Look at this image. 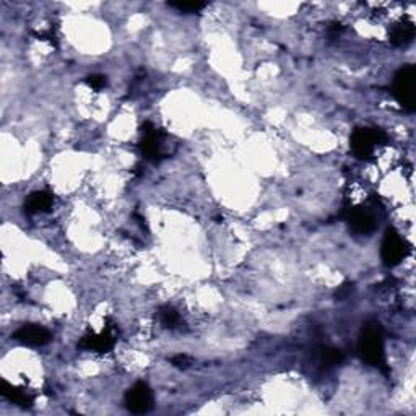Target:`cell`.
I'll use <instances>...</instances> for the list:
<instances>
[{
	"mask_svg": "<svg viewBox=\"0 0 416 416\" xmlns=\"http://www.w3.org/2000/svg\"><path fill=\"white\" fill-rule=\"evenodd\" d=\"M393 96L405 111L416 110V69L406 65L393 79Z\"/></svg>",
	"mask_w": 416,
	"mask_h": 416,
	"instance_id": "2",
	"label": "cell"
},
{
	"mask_svg": "<svg viewBox=\"0 0 416 416\" xmlns=\"http://www.w3.org/2000/svg\"><path fill=\"white\" fill-rule=\"evenodd\" d=\"M351 293H353V283H343L342 287H338L337 293H335V296H337L340 301H343V300H346V298L350 296Z\"/></svg>",
	"mask_w": 416,
	"mask_h": 416,
	"instance_id": "18",
	"label": "cell"
},
{
	"mask_svg": "<svg viewBox=\"0 0 416 416\" xmlns=\"http://www.w3.org/2000/svg\"><path fill=\"white\" fill-rule=\"evenodd\" d=\"M387 140L381 129H356L351 135V150L358 160H369L377 145Z\"/></svg>",
	"mask_w": 416,
	"mask_h": 416,
	"instance_id": "3",
	"label": "cell"
},
{
	"mask_svg": "<svg viewBox=\"0 0 416 416\" xmlns=\"http://www.w3.org/2000/svg\"><path fill=\"white\" fill-rule=\"evenodd\" d=\"M0 393H2L3 399H7L10 404L21 406V408H31V406H33V395H30L25 388L12 386V384H8L7 381L0 382Z\"/></svg>",
	"mask_w": 416,
	"mask_h": 416,
	"instance_id": "11",
	"label": "cell"
},
{
	"mask_svg": "<svg viewBox=\"0 0 416 416\" xmlns=\"http://www.w3.org/2000/svg\"><path fill=\"white\" fill-rule=\"evenodd\" d=\"M158 318H160V322L165 329H178L180 322H183L179 312L171 306L161 307L160 312H158Z\"/></svg>",
	"mask_w": 416,
	"mask_h": 416,
	"instance_id": "14",
	"label": "cell"
},
{
	"mask_svg": "<svg viewBox=\"0 0 416 416\" xmlns=\"http://www.w3.org/2000/svg\"><path fill=\"white\" fill-rule=\"evenodd\" d=\"M125 406L135 415L148 413L153 408V392L145 382H137L125 392Z\"/></svg>",
	"mask_w": 416,
	"mask_h": 416,
	"instance_id": "5",
	"label": "cell"
},
{
	"mask_svg": "<svg viewBox=\"0 0 416 416\" xmlns=\"http://www.w3.org/2000/svg\"><path fill=\"white\" fill-rule=\"evenodd\" d=\"M142 132H143V138H142V142H140V150H142V155L147 158L148 161L160 163L163 158H166L161 152L165 134H163L161 130H158L156 127H153L150 122L143 124Z\"/></svg>",
	"mask_w": 416,
	"mask_h": 416,
	"instance_id": "6",
	"label": "cell"
},
{
	"mask_svg": "<svg viewBox=\"0 0 416 416\" xmlns=\"http://www.w3.org/2000/svg\"><path fill=\"white\" fill-rule=\"evenodd\" d=\"M87 83L92 87L93 90H96V92H99V90L106 88L107 85V79L104 75H99V74H94V75H90L87 76Z\"/></svg>",
	"mask_w": 416,
	"mask_h": 416,
	"instance_id": "16",
	"label": "cell"
},
{
	"mask_svg": "<svg viewBox=\"0 0 416 416\" xmlns=\"http://www.w3.org/2000/svg\"><path fill=\"white\" fill-rule=\"evenodd\" d=\"M171 364H173L174 368L185 369L192 364V360L189 358L187 355H178V356H173V358H171Z\"/></svg>",
	"mask_w": 416,
	"mask_h": 416,
	"instance_id": "17",
	"label": "cell"
},
{
	"mask_svg": "<svg viewBox=\"0 0 416 416\" xmlns=\"http://www.w3.org/2000/svg\"><path fill=\"white\" fill-rule=\"evenodd\" d=\"M315 356H318L319 363L327 366V368L342 364L343 361V353L332 346H319L318 350H315Z\"/></svg>",
	"mask_w": 416,
	"mask_h": 416,
	"instance_id": "13",
	"label": "cell"
},
{
	"mask_svg": "<svg viewBox=\"0 0 416 416\" xmlns=\"http://www.w3.org/2000/svg\"><path fill=\"white\" fill-rule=\"evenodd\" d=\"M207 3L205 2H197V0H192V2H171L169 7L176 8V10L184 12V13H197L200 12L202 8H205Z\"/></svg>",
	"mask_w": 416,
	"mask_h": 416,
	"instance_id": "15",
	"label": "cell"
},
{
	"mask_svg": "<svg viewBox=\"0 0 416 416\" xmlns=\"http://www.w3.org/2000/svg\"><path fill=\"white\" fill-rule=\"evenodd\" d=\"M346 221L351 231L358 234L373 233L377 226V221L374 218V215L368 210H363V208H353V210L348 211Z\"/></svg>",
	"mask_w": 416,
	"mask_h": 416,
	"instance_id": "8",
	"label": "cell"
},
{
	"mask_svg": "<svg viewBox=\"0 0 416 416\" xmlns=\"http://www.w3.org/2000/svg\"><path fill=\"white\" fill-rule=\"evenodd\" d=\"M408 247L406 242L400 238V234L395 231L393 228H388L382 239V247H381V257L384 265L387 267H395L399 265L402 260L406 257Z\"/></svg>",
	"mask_w": 416,
	"mask_h": 416,
	"instance_id": "4",
	"label": "cell"
},
{
	"mask_svg": "<svg viewBox=\"0 0 416 416\" xmlns=\"http://www.w3.org/2000/svg\"><path fill=\"white\" fill-rule=\"evenodd\" d=\"M358 351L361 360L374 368H386V348H384V332L381 325L373 322L364 325L361 332Z\"/></svg>",
	"mask_w": 416,
	"mask_h": 416,
	"instance_id": "1",
	"label": "cell"
},
{
	"mask_svg": "<svg viewBox=\"0 0 416 416\" xmlns=\"http://www.w3.org/2000/svg\"><path fill=\"white\" fill-rule=\"evenodd\" d=\"M79 346L81 350L106 353L114 346V335H112L110 329L104 330L101 333H88V335L81 338Z\"/></svg>",
	"mask_w": 416,
	"mask_h": 416,
	"instance_id": "10",
	"label": "cell"
},
{
	"mask_svg": "<svg viewBox=\"0 0 416 416\" xmlns=\"http://www.w3.org/2000/svg\"><path fill=\"white\" fill-rule=\"evenodd\" d=\"M13 340L26 346H44L52 340L51 332L48 329L36 324H25L12 335Z\"/></svg>",
	"mask_w": 416,
	"mask_h": 416,
	"instance_id": "7",
	"label": "cell"
},
{
	"mask_svg": "<svg viewBox=\"0 0 416 416\" xmlns=\"http://www.w3.org/2000/svg\"><path fill=\"white\" fill-rule=\"evenodd\" d=\"M52 205H54V197L51 192L48 191L31 192L23 205L25 215L33 216L38 214H48V211H51Z\"/></svg>",
	"mask_w": 416,
	"mask_h": 416,
	"instance_id": "9",
	"label": "cell"
},
{
	"mask_svg": "<svg viewBox=\"0 0 416 416\" xmlns=\"http://www.w3.org/2000/svg\"><path fill=\"white\" fill-rule=\"evenodd\" d=\"M388 38H391V43L393 44V46H397V48L408 46V44L415 38L413 23H411V21H402V23L395 25L391 30V34H388Z\"/></svg>",
	"mask_w": 416,
	"mask_h": 416,
	"instance_id": "12",
	"label": "cell"
}]
</instances>
